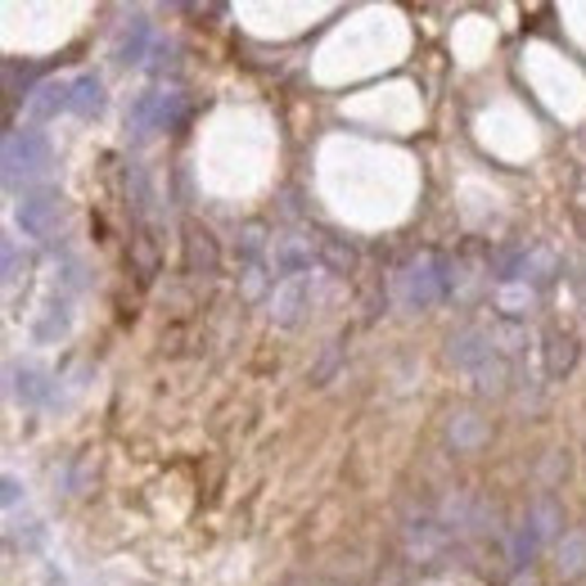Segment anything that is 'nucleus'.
I'll list each match as a JSON object with an SVG mask.
<instances>
[{
    "label": "nucleus",
    "instance_id": "8",
    "mask_svg": "<svg viewBox=\"0 0 586 586\" xmlns=\"http://www.w3.org/2000/svg\"><path fill=\"white\" fill-rule=\"evenodd\" d=\"M154 23L144 19V14H131L127 23H122V32H118V45H113V59L122 64V68H131V64H144L154 55Z\"/></svg>",
    "mask_w": 586,
    "mask_h": 586
},
{
    "label": "nucleus",
    "instance_id": "1",
    "mask_svg": "<svg viewBox=\"0 0 586 586\" xmlns=\"http://www.w3.org/2000/svg\"><path fill=\"white\" fill-rule=\"evenodd\" d=\"M452 289V267L437 253H420L398 271V299L406 307H433Z\"/></svg>",
    "mask_w": 586,
    "mask_h": 586
},
{
    "label": "nucleus",
    "instance_id": "4",
    "mask_svg": "<svg viewBox=\"0 0 586 586\" xmlns=\"http://www.w3.org/2000/svg\"><path fill=\"white\" fill-rule=\"evenodd\" d=\"M185 118V95L181 90H144L140 100L131 105V131L144 140V135H154V131H167Z\"/></svg>",
    "mask_w": 586,
    "mask_h": 586
},
{
    "label": "nucleus",
    "instance_id": "16",
    "mask_svg": "<svg viewBox=\"0 0 586 586\" xmlns=\"http://www.w3.org/2000/svg\"><path fill=\"white\" fill-rule=\"evenodd\" d=\"M6 506H19V478L6 474Z\"/></svg>",
    "mask_w": 586,
    "mask_h": 586
},
{
    "label": "nucleus",
    "instance_id": "9",
    "mask_svg": "<svg viewBox=\"0 0 586 586\" xmlns=\"http://www.w3.org/2000/svg\"><path fill=\"white\" fill-rule=\"evenodd\" d=\"M185 271L189 275H213L217 271V262H221V249H217V239H213V230L208 226H199V221H185Z\"/></svg>",
    "mask_w": 586,
    "mask_h": 586
},
{
    "label": "nucleus",
    "instance_id": "5",
    "mask_svg": "<svg viewBox=\"0 0 586 586\" xmlns=\"http://www.w3.org/2000/svg\"><path fill=\"white\" fill-rule=\"evenodd\" d=\"M551 536H560V510H555L551 501H542L536 510H528V514L519 519V528H514V536H510V560H514L519 568L532 564L536 551H542Z\"/></svg>",
    "mask_w": 586,
    "mask_h": 586
},
{
    "label": "nucleus",
    "instance_id": "12",
    "mask_svg": "<svg viewBox=\"0 0 586 586\" xmlns=\"http://www.w3.org/2000/svg\"><path fill=\"white\" fill-rule=\"evenodd\" d=\"M59 109H68V82H41L32 95H28V113L36 122H51Z\"/></svg>",
    "mask_w": 586,
    "mask_h": 586
},
{
    "label": "nucleus",
    "instance_id": "6",
    "mask_svg": "<svg viewBox=\"0 0 586 586\" xmlns=\"http://www.w3.org/2000/svg\"><path fill=\"white\" fill-rule=\"evenodd\" d=\"M321 289H325V275H321V271L275 284V299H271V321H275V325H284V329H293V325H299V321H303V316L316 307Z\"/></svg>",
    "mask_w": 586,
    "mask_h": 586
},
{
    "label": "nucleus",
    "instance_id": "14",
    "mask_svg": "<svg viewBox=\"0 0 586 586\" xmlns=\"http://www.w3.org/2000/svg\"><path fill=\"white\" fill-rule=\"evenodd\" d=\"M586 564V532H568L564 542H560V573H582Z\"/></svg>",
    "mask_w": 586,
    "mask_h": 586
},
{
    "label": "nucleus",
    "instance_id": "7",
    "mask_svg": "<svg viewBox=\"0 0 586 586\" xmlns=\"http://www.w3.org/2000/svg\"><path fill=\"white\" fill-rule=\"evenodd\" d=\"M14 221L28 239H51L55 226H59V194L55 189H36V194H23V204L14 208Z\"/></svg>",
    "mask_w": 586,
    "mask_h": 586
},
{
    "label": "nucleus",
    "instance_id": "10",
    "mask_svg": "<svg viewBox=\"0 0 586 586\" xmlns=\"http://www.w3.org/2000/svg\"><path fill=\"white\" fill-rule=\"evenodd\" d=\"M100 109H105V82L95 77V73H77V77L68 82V113L95 118Z\"/></svg>",
    "mask_w": 586,
    "mask_h": 586
},
{
    "label": "nucleus",
    "instance_id": "2",
    "mask_svg": "<svg viewBox=\"0 0 586 586\" xmlns=\"http://www.w3.org/2000/svg\"><path fill=\"white\" fill-rule=\"evenodd\" d=\"M321 267V239L303 235V230H289V235H275L271 249H267V271L271 280H299V275H312Z\"/></svg>",
    "mask_w": 586,
    "mask_h": 586
},
{
    "label": "nucleus",
    "instance_id": "13",
    "mask_svg": "<svg viewBox=\"0 0 586 586\" xmlns=\"http://www.w3.org/2000/svg\"><path fill=\"white\" fill-rule=\"evenodd\" d=\"M10 393H14V402L36 406V402L45 398V375H41L36 366H14V370H10Z\"/></svg>",
    "mask_w": 586,
    "mask_h": 586
},
{
    "label": "nucleus",
    "instance_id": "15",
    "mask_svg": "<svg viewBox=\"0 0 586 586\" xmlns=\"http://www.w3.org/2000/svg\"><path fill=\"white\" fill-rule=\"evenodd\" d=\"M321 253L334 262V267H352L357 262V253H352V243L344 249V243H334V239H321Z\"/></svg>",
    "mask_w": 586,
    "mask_h": 586
},
{
    "label": "nucleus",
    "instance_id": "11",
    "mask_svg": "<svg viewBox=\"0 0 586 586\" xmlns=\"http://www.w3.org/2000/svg\"><path fill=\"white\" fill-rule=\"evenodd\" d=\"M542 357H546V375L551 379H564L573 366H577V338L568 329H546L542 334Z\"/></svg>",
    "mask_w": 586,
    "mask_h": 586
},
{
    "label": "nucleus",
    "instance_id": "3",
    "mask_svg": "<svg viewBox=\"0 0 586 586\" xmlns=\"http://www.w3.org/2000/svg\"><path fill=\"white\" fill-rule=\"evenodd\" d=\"M51 167V140L41 131H10L6 135V185H28Z\"/></svg>",
    "mask_w": 586,
    "mask_h": 586
}]
</instances>
